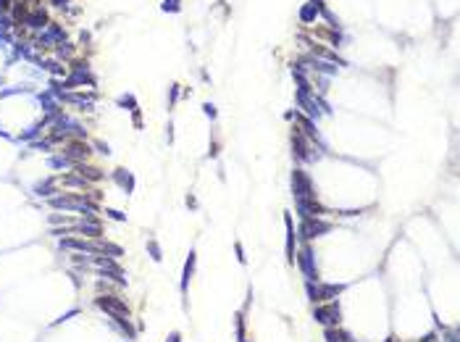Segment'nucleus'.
<instances>
[{"instance_id":"obj_1","label":"nucleus","mask_w":460,"mask_h":342,"mask_svg":"<svg viewBox=\"0 0 460 342\" xmlns=\"http://www.w3.org/2000/svg\"><path fill=\"white\" fill-rule=\"evenodd\" d=\"M347 285H318V282H308L305 285V292L310 303H323V300H332L336 298L339 292H345Z\"/></svg>"},{"instance_id":"obj_2","label":"nucleus","mask_w":460,"mask_h":342,"mask_svg":"<svg viewBox=\"0 0 460 342\" xmlns=\"http://www.w3.org/2000/svg\"><path fill=\"white\" fill-rule=\"evenodd\" d=\"M292 195H295V200H316L313 182H310V177L302 169L292 171Z\"/></svg>"},{"instance_id":"obj_3","label":"nucleus","mask_w":460,"mask_h":342,"mask_svg":"<svg viewBox=\"0 0 460 342\" xmlns=\"http://www.w3.org/2000/svg\"><path fill=\"white\" fill-rule=\"evenodd\" d=\"M313 319L323 326H339L342 321V311H339V303H326V306H316L313 308Z\"/></svg>"},{"instance_id":"obj_4","label":"nucleus","mask_w":460,"mask_h":342,"mask_svg":"<svg viewBox=\"0 0 460 342\" xmlns=\"http://www.w3.org/2000/svg\"><path fill=\"white\" fill-rule=\"evenodd\" d=\"M92 261H95V266L100 269V276H111V279H116L119 285H126L124 269L116 263V258H111V255H95Z\"/></svg>"},{"instance_id":"obj_5","label":"nucleus","mask_w":460,"mask_h":342,"mask_svg":"<svg viewBox=\"0 0 460 342\" xmlns=\"http://www.w3.org/2000/svg\"><path fill=\"white\" fill-rule=\"evenodd\" d=\"M326 232H332V224L323 221L321 216L302 218V224H300V237L302 240H313V237H321V234H326Z\"/></svg>"},{"instance_id":"obj_6","label":"nucleus","mask_w":460,"mask_h":342,"mask_svg":"<svg viewBox=\"0 0 460 342\" xmlns=\"http://www.w3.org/2000/svg\"><path fill=\"white\" fill-rule=\"evenodd\" d=\"M95 306L100 308V311H106L108 316H129V308L124 300L113 298V295H100V298H95Z\"/></svg>"},{"instance_id":"obj_7","label":"nucleus","mask_w":460,"mask_h":342,"mask_svg":"<svg viewBox=\"0 0 460 342\" xmlns=\"http://www.w3.org/2000/svg\"><path fill=\"white\" fill-rule=\"evenodd\" d=\"M297 263H300V269H302V274H305L308 282H318V266H316V255H313V250H310L308 245L300 250V253H297Z\"/></svg>"},{"instance_id":"obj_8","label":"nucleus","mask_w":460,"mask_h":342,"mask_svg":"<svg viewBox=\"0 0 460 342\" xmlns=\"http://www.w3.org/2000/svg\"><path fill=\"white\" fill-rule=\"evenodd\" d=\"M63 40H66V32L58 27V24H50L48 32H42V35H40V45H42V48H48V45H53V42L61 45Z\"/></svg>"},{"instance_id":"obj_9","label":"nucleus","mask_w":460,"mask_h":342,"mask_svg":"<svg viewBox=\"0 0 460 342\" xmlns=\"http://www.w3.org/2000/svg\"><path fill=\"white\" fill-rule=\"evenodd\" d=\"M195 261H197V255H195V250H190V255H187V261H184V271H181V295H187V287H190V279H192V274H195Z\"/></svg>"},{"instance_id":"obj_10","label":"nucleus","mask_w":460,"mask_h":342,"mask_svg":"<svg viewBox=\"0 0 460 342\" xmlns=\"http://www.w3.org/2000/svg\"><path fill=\"white\" fill-rule=\"evenodd\" d=\"M292 147H295L297 161H313L316 158L313 153H308V143H305V137H302L300 132H292Z\"/></svg>"},{"instance_id":"obj_11","label":"nucleus","mask_w":460,"mask_h":342,"mask_svg":"<svg viewBox=\"0 0 460 342\" xmlns=\"http://www.w3.org/2000/svg\"><path fill=\"white\" fill-rule=\"evenodd\" d=\"M87 156H89V147L84 145V143H69V145H66V158H69V161H76V163H82Z\"/></svg>"},{"instance_id":"obj_12","label":"nucleus","mask_w":460,"mask_h":342,"mask_svg":"<svg viewBox=\"0 0 460 342\" xmlns=\"http://www.w3.org/2000/svg\"><path fill=\"white\" fill-rule=\"evenodd\" d=\"M318 11H321V0H310V3H305L300 8V21L302 24H310V21H316V16H318Z\"/></svg>"},{"instance_id":"obj_13","label":"nucleus","mask_w":460,"mask_h":342,"mask_svg":"<svg viewBox=\"0 0 460 342\" xmlns=\"http://www.w3.org/2000/svg\"><path fill=\"white\" fill-rule=\"evenodd\" d=\"M297 103H300V106L308 111L310 119H318V116H321L318 106H316V100H310V92H302V90H297Z\"/></svg>"},{"instance_id":"obj_14","label":"nucleus","mask_w":460,"mask_h":342,"mask_svg":"<svg viewBox=\"0 0 460 342\" xmlns=\"http://www.w3.org/2000/svg\"><path fill=\"white\" fill-rule=\"evenodd\" d=\"M284 227H287V261L295 263V229H292V216H284Z\"/></svg>"},{"instance_id":"obj_15","label":"nucleus","mask_w":460,"mask_h":342,"mask_svg":"<svg viewBox=\"0 0 460 342\" xmlns=\"http://www.w3.org/2000/svg\"><path fill=\"white\" fill-rule=\"evenodd\" d=\"M95 253H100V255H111V258H119V255H124V250L119 248V245H113V242H103L100 237L95 240Z\"/></svg>"},{"instance_id":"obj_16","label":"nucleus","mask_w":460,"mask_h":342,"mask_svg":"<svg viewBox=\"0 0 460 342\" xmlns=\"http://www.w3.org/2000/svg\"><path fill=\"white\" fill-rule=\"evenodd\" d=\"M24 24H29L32 29H42L45 24H48V16H45V11H42V8H35L32 14H27Z\"/></svg>"},{"instance_id":"obj_17","label":"nucleus","mask_w":460,"mask_h":342,"mask_svg":"<svg viewBox=\"0 0 460 342\" xmlns=\"http://www.w3.org/2000/svg\"><path fill=\"white\" fill-rule=\"evenodd\" d=\"M76 232H82V234H87V237H95V240H98V237H100V224L98 221H92V218H87V221H82V224H76V227H74Z\"/></svg>"},{"instance_id":"obj_18","label":"nucleus","mask_w":460,"mask_h":342,"mask_svg":"<svg viewBox=\"0 0 460 342\" xmlns=\"http://www.w3.org/2000/svg\"><path fill=\"white\" fill-rule=\"evenodd\" d=\"M113 179H116V182H119L121 187H124L126 195L134 190V179H132V174H129L126 169H116V171H113Z\"/></svg>"},{"instance_id":"obj_19","label":"nucleus","mask_w":460,"mask_h":342,"mask_svg":"<svg viewBox=\"0 0 460 342\" xmlns=\"http://www.w3.org/2000/svg\"><path fill=\"white\" fill-rule=\"evenodd\" d=\"M111 321H113V324H116V326L121 329V332L126 334L129 340H134V337H137V329H134L132 324H129V316H113Z\"/></svg>"},{"instance_id":"obj_20","label":"nucleus","mask_w":460,"mask_h":342,"mask_svg":"<svg viewBox=\"0 0 460 342\" xmlns=\"http://www.w3.org/2000/svg\"><path fill=\"white\" fill-rule=\"evenodd\" d=\"M323 337H326V342H353V337H350L347 332H342V329H336V326H326Z\"/></svg>"},{"instance_id":"obj_21","label":"nucleus","mask_w":460,"mask_h":342,"mask_svg":"<svg viewBox=\"0 0 460 342\" xmlns=\"http://www.w3.org/2000/svg\"><path fill=\"white\" fill-rule=\"evenodd\" d=\"M55 192V179H45V182L35 184V195L37 198H50Z\"/></svg>"},{"instance_id":"obj_22","label":"nucleus","mask_w":460,"mask_h":342,"mask_svg":"<svg viewBox=\"0 0 460 342\" xmlns=\"http://www.w3.org/2000/svg\"><path fill=\"white\" fill-rule=\"evenodd\" d=\"M76 171H79V177H84V179H92V182H98V179H103V171H100V169H92V166L76 163Z\"/></svg>"},{"instance_id":"obj_23","label":"nucleus","mask_w":460,"mask_h":342,"mask_svg":"<svg viewBox=\"0 0 460 342\" xmlns=\"http://www.w3.org/2000/svg\"><path fill=\"white\" fill-rule=\"evenodd\" d=\"M313 53H316V55H321V58H326L329 63H336V66H347V63L342 61V58H336V53H332V50H323L321 45H313Z\"/></svg>"},{"instance_id":"obj_24","label":"nucleus","mask_w":460,"mask_h":342,"mask_svg":"<svg viewBox=\"0 0 460 342\" xmlns=\"http://www.w3.org/2000/svg\"><path fill=\"white\" fill-rule=\"evenodd\" d=\"M50 205H53V208H63V211H76V208H74V200H71L69 195H63V198H50Z\"/></svg>"},{"instance_id":"obj_25","label":"nucleus","mask_w":460,"mask_h":342,"mask_svg":"<svg viewBox=\"0 0 460 342\" xmlns=\"http://www.w3.org/2000/svg\"><path fill=\"white\" fill-rule=\"evenodd\" d=\"M292 116H295V119H297V121H300V124H302V129H305V134H308L310 140H318V129H316L313 124H310L308 119H302V116H297V113H292Z\"/></svg>"},{"instance_id":"obj_26","label":"nucleus","mask_w":460,"mask_h":342,"mask_svg":"<svg viewBox=\"0 0 460 342\" xmlns=\"http://www.w3.org/2000/svg\"><path fill=\"white\" fill-rule=\"evenodd\" d=\"M147 253H150V258H153L155 263L163 261V255H160V245L155 242V240H147Z\"/></svg>"},{"instance_id":"obj_27","label":"nucleus","mask_w":460,"mask_h":342,"mask_svg":"<svg viewBox=\"0 0 460 342\" xmlns=\"http://www.w3.org/2000/svg\"><path fill=\"white\" fill-rule=\"evenodd\" d=\"M119 106L126 108V111H137V100H134V95H121V98H119Z\"/></svg>"},{"instance_id":"obj_28","label":"nucleus","mask_w":460,"mask_h":342,"mask_svg":"<svg viewBox=\"0 0 460 342\" xmlns=\"http://www.w3.org/2000/svg\"><path fill=\"white\" fill-rule=\"evenodd\" d=\"M61 182L69 184V187H82V190L87 187V179L84 177H61Z\"/></svg>"},{"instance_id":"obj_29","label":"nucleus","mask_w":460,"mask_h":342,"mask_svg":"<svg viewBox=\"0 0 460 342\" xmlns=\"http://www.w3.org/2000/svg\"><path fill=\"white\" fill-rule=\"evenodd\" d=\"M234 321H237V340L242 342V340H245V311H239V313L234 316Z\"/></svg>"},{"instance_id":"obj_30","label":"nucleus","mask_w":460,"mask_h":342,"mask_svg":"<svg viewBox=\"0 0 460 342\" xmlns=\"http://www.w3.org/2000/svg\"><path fill=\"white\" fill-rule=\"evenodd\" d=\"M71 161L66 158V156H58V158H50V166H53V169H63V166H69Z\"/></svg>"},{"instance_id":"obj_31","label":"nucleus","mask_w":460,"mask_h":342,"mask_svg":"<svg viewBox=\"0 0 460 342\" xmlns=\"http://www.w3.org/2000/svg\"><path fill=\"white\" fill-rule=\"evenodd\" d=\"M179 8H181L179 0H163V11H171V14H177Z\"/></svg>"},{"instance_id":"obj_32","label":"nucleus","mask_w":460,"mask_h":342,"mask_svg":"<svg viewBox=\"0 0 460 342\" xmlns=\"http://www.w3.org/2000/svg\"><path fill=\"white\" fill-rule=\"evenodd\" d=\"M234 253H237V261H239V263H242V266H245V263H248V258H245L242 242H234Z\"/></svg>"},{"instance_id":"obj_33","label":"nucleus","mask_w":460,"mask_h":342,"mask_svg":"<svg viewBox=\"0 0 460 342\" xmlns=\"http://www.w3.org/2000/svg\"><path fill=\"white\" fill-rule=\"evenodd\" d=\"M106 214H108V216H111V218H113V221H126V216H124V214H121V211H116V208H108V211H106Z\"/></svg>"},{"instance_id":"obj_34","label":"nucleus","mask_w":460,"mask_h":342,"mask_svg":"<svg viewBox=\"0 0 460 342\" xmlns=\"http://www.w3.org/2000/svg\"><path fill=\"white\" fill-rule=\"evenodd\" d=\"M203 111H205V116H208V119H216V106H213V103H205Z\"/></svg>"},{"instance_id":"obj_35","label":"nucleus","mask_w":460,"mask_h":342,"mask_svg":"<svg viewBox=\"0 0 460 342\" xmlns=\"http://www.w3.org/2000/svg\"><path fill=\"white\" fill-rule=\"evenodd\" d=\"M76 313H79V308H74V311H69V313H63V316H61V319H55V324H61V321H69V319H71V316H76Z\"/></svg>"},{"instance_id":"obj_36","label":"nucleus","mask_w":460,"mask_h":342,"mask_svg":"<svg viewBox=\"0 0 460 342\" xmlns=\"http://www.w3.org/2000/svg\"><path fill=\"white\" fill-rule=\"evenodd\" d=\"M177 98H179V87L171 85V100H168V106H174V103H177Z\"/></svg>"},{"instance_id":"obj_37","label":"nucleus","mask_w":460,"mask_h":342,"mask_svg":"<svg viewBox=\"0 0 460 342\" xmlns=\"http://www.w3.org/2000/svg\"><path fill=\"white\" fill-rule=\"evenodd\" d=\"M45 66H48V69H50V72H53V74H63V69L58 66V63H45Z\"/></svg>"},{"instance_id":"obj_38","label":"nucleus","mask_w":460,"mask_h":342,"mask_svg":"<svg viewBox=\"0 0 460 342\" xmlns=\"http://www.w3.org/2000/svg\"><path fill=\"white\" fill-rule=\"evenodd\" d=\"M32 147H35V150H48V147H50V143H35Z\"/></svg>"},{"instance_id":"obj_39","label":"nucleus","mask_w":460,"mask_h":342,"mask_svg":"<svg viewBox=\"0 0 460 342\" xmlns=\"http://www.w3.org/2000/svg\"><path fill=\"white\" fill-rule=\"evenodd\" d=\"M168 342H181V334L179 332H171V334H168Z\"/></svg>"},{"instance_id":"obj_40","label":"nucleus","mask_w":460,"mask_h":342,"mask_svg":"<svg viewBox=\"0 0 460 342\" xmlns=\"http://www.w3.org/2000/svg\"><path fill=\"white\" fill-rule=\"evenodd\" d=\"M8 5H11V0H0V14H5V11H8Z\"/></svg>"},{"instance_id":"obj_41","label":"nucleus","mask_w":460,"mask_h":342,"mask_svg":"<svg viewBox=\"0 0 460 342\" xmlns=\"http://www.w3.org/2000/svg\"><path fill=\"white\" fill-rule=\"evenodd\" d=\"M98 150L103 153V156H108V153H111V150H108V145H103V143H98Z\"/></svg>"},{"instance_id":"obj_42","label":"nucleus","mask_w":460,"mask_h":342,"mask_svg":"<svg viewBox=\"0 0 460 342\" xmlns=\"http://www.w3.org/2000/svg\"><path fill=\"white\" fill-rule=\"evenodd\" d=\"M421 342H437V334H434V332H431V334H426V337L421 340Z\"/></svg>"},{"instance_id":"obj_43","label":"nucleus","mask_w":460,"mask_h":342,"mask_svg":"<svg viewBox=\"0 0 460 342\" xmlns=\"http://www.w3.org/2000/svg\"><path fill=\"white\" fill-rule=\"evenodd\" d=\"M444 342H458V334L455 332H450V334H447V340Z\"/></svg>"},{"instance_id":"obj_44","label":"nucleus","mask_w":460,"mask_h":342,"mask_svg":"<svg viewBox=\"0 0 460 342\" xmlns=\"http://www.w3.org/2000/svg\"><path fill=\"white\" fill-rule=\"evenodd\" d=\"M69 0H53V5H66Z\"/></svg>"},{"instance_id":"obj_45","label":"nucleus","mask_w":460,"mask_h":342,"mask_svg":"<svg viewBox=\"0 0 460 342\" xmlns=\"http://www.w3.org/2000/svg\"><path fill=\"white\" fill-rule=\"evenodd\" d=\"M387 342H397V340H394V337H389V340H387Z\"/></svg>"},{"instance_id":"obj_46","label":"nucleus","mask_w":460,"mask_h":342,"mask_svg":"<svg viewBox=\"0 0 460 342\" xmlns=\"http://www.w3.org/2000/svg\"><path fill=\"white\" fill-rule=\"evenodd\" d=\"M242 342H248V340H242Z\"/></svg>"}]
</instances>
